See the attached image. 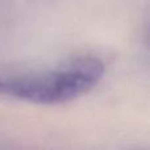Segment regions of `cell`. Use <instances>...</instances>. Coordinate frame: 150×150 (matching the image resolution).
I'll list each match as a JSON object with an SVG mask.
<instances>
[{"instance_id":"6da1fadb","label":"cell","mask_w":150,"mask_h":150,"mask_svg":"<svg viewBox=\"0 0 150 150\" xmlns=\"http://www.w3.org/2000/svg\"><path fill=\"white\" fill-rule=\"evenodd\" d=\"M104 75V65L80 57L41 73L0 76V96L42 105L67 103L91 91Z\"/></svg>"}]
</instances>
